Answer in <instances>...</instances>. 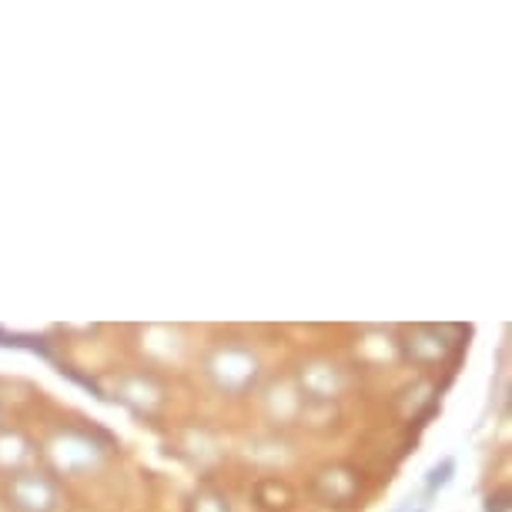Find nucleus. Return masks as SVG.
Returning a JSON list of instances; mask_svg holds the SVG:
<instances>
[{
  "label": "nucleus",
  "instance_id": "obj_1",
  "mask_svg": "<svg viewBox=\"0 0 512 512\" xmlns=\"http://www.w3.org/2000/svg\"><path fill=\"white\" fill-rule=\"evenodd\" d=\"M258 355L245 345H221L208 355V375L221 392L241 395L258 382Z\"/></svg>",
  "mask_w": 512,
  "mask_h": 512
},
{
  "label": "nucleus",
  "instance_id": "obj_2",
  "mask_svg": "<svg viewBox=\"0 0 512 512\" xmlns=\"http://www.w3.org/2000/svg\"><path fill=\"white\" fill-rule=\"evenodd\" d=\"M7 506L17 512H57L61 509V486H57L54 476L37 469H24L7 476L4 486Z\"/></svg>",
  "mask_w": 512,
  "mask_h": 512
},
{
  "label": "nucleus",
  "instance_id": "obj_3",
  "mask_svg": "<svg viewBox=\"0 0 512 512\" xmlns=\"http://www.w3.org/2000/svg\"><path fill=\"white\" fill-rule=\"evenodd\" d=\"M104 456V446L84 429H64L47 442V459L61 476H81L94 469Z\"/></svg>",
  "mask_w": 512,
  "mask_h": 512
},
{
  "label": "nucleus",
  "instance_id": "obj_4",
  "mask_svg": "<svg viewBox=\"0 0 512 512\" xmlns=\"http://www.w3.org/2000/svg\"><path fill=\"white\" fill-rule=\"evenodd\" d=\"M359 492H362V472L345 466V462L318 469L312 479V496L322 502V506H332V509L352 506V502L359 499Z\"/></svg>",
  "mask_w": 512,
  "mask_h": 512
},
{
  "label": "nucleus",
  "instance_id": "obj_5",
  "mask_svg": "<svg viewBox=\"0 0 512 512\" xmlns=\"http://www.w3.org/2000/svg\"><path fill=\"white\" fill-rule=\"evenodd\" d=\"M459 345L462 342H446V328L422 325V328H412V332L405 335L402 349L415 365H436V362L446 359L452 349H459Z\"/></svg>",
  "mask_w": 512,
  "mask_h": 512
},
{
  "label": "nucleus",
  "instance_id": "obj_6",
  "mask_svg": "<svg viewBox=\"0 0 512 512\" xmlns=\"http://www.w3.org/2000/svg\"><path fill=\"white\" fill-rule=\"evenodd\" d=\"M118 402H124L138 415H151L164 402V389L151 375H124L118 382Z\"/></svg>",
  "mask_w": 512,
  "mask_h": 512
},
{
  "label": "nucleus",
  "instance_id": "obj_7",
  "mask_svg": "<svg viewBox=\"0 0 512 512\" xmlns=\"http://www.w3.org/2000/svg\"><path fill=\"white\" fill-rule=\"evenodd\" d=\"M298 382H302L305 395H312V399H318V402L335 399V395L345 389V375H342V369H335V365H328V362H312V365H305V369L298 372Z\"/></svg>",
  "mask_w": 512,
  "mask_h": 512
},
{
  "label": "nucleus",
  "instance_id": "obj_8",
  "mask_svg": "<svg viewBox=\"0 0 512 512\" xmlns=\"http://www.w3.org/2000/svg\"><path fill=\"white\" fill-rule=\"evenodd\" d=\"M31 459H34V446L21 432H0V469H11L14 476V472H24Z\"/></svg>",
  "mask_w": 512,
  "mask_h": 512
},
{
  "label": "nucleus",
  "instance_id": "obj_9",
  "mask_svg": "<svg viewBox=\"0 0 512 512\" xmlns=\"http://www.w3.org/2000/svg\"><path fill=\"white\" fill-rule=\"evenodd\" d=\"M255 502L262 509H268V512H285V509H292L295 492L282 479H262L255 486Z\"/></svg>",
  "mask_w": 512,
  "mask_h": 512
},
{
  "label": "nucleus",
  "instance_id": "obj_10",
  "mask_svg": "<svg viewBox=\"0 0 512 512\" xmlns=\"http://www.w3.org/2000/svg\"><path fill=\"white\" fill-rule=\"evenodd\" d=\"M0 345H7V349H27V352H37V355H44V359H51V345H47V338L41 335H21V332H4V328H0Z\"/></svg>",
  "mask_w": 512,
  "mask_h": 512
},
{
  "label": "nucleus",
  "instance_id": "obj_11",
  "mask_svg": "<svg viewBox=\"0 0 512 512\" xmlns=\"http://www.w3.org/2000/svg\"><path fill=\"white\" fill-rule=\"evenodd\" d=\"M452 472H456V462H452V459H446V462H442V466L432 469V472H429V479H425V496H432V492H436V489L449 486Z\"/></svg>",
  "mask_w": 512,
  "mask_h": 512
},
{
  "label": "nucleus",
  "instance_id": "obj_12",
  "mask_svg": "<svg viewBox=\"0 0 512 512\" xmlns=\"http://www.w3.org/2000/svg\"><path fill=\"white\" fill-rule=\"evenodd\" d=\"M191 512H231V509L218 492H201V496L191 502Z\"/></svg>",
  "mask_w": 512,
  "mask_h": 512
},
{
  "label": "nucleus",
  "instance_id": "obj_13",
  "mask_svg": "<svg viewBox=\"0 0 512 512\" xmlns=\"http://www.w3.org/2000/svg\"><path fill=\"white\" fill-rule=\"evenodd\" d=\"M506 499H509L506 492H502V496H496V499L489 496V502H486V512H506V509H509V502H506Z\"/></svg>",
  "mask_w": 512,
  "mask_h": 512
}]
</instances>
